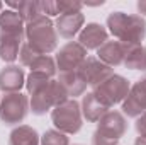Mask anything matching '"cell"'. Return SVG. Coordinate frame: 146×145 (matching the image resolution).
I'll use <instances>...</instances> for the list:
<instances>
[{"label": "cell", "instance_id": "1", "mask_svg": "<svg viewBox=\"0 0 146 145\" xmlns=\"http://www.w3.org/2000/svg\"><path fill=\"white\" fill-rule=\"evenodd\" d=\"M107 28L117 41L129 46L141 44L146 38V21L138 14L110 12L107 15Z\"/></svg>", "mask_w": 146, "mask_h": 145}, {"label": "cell", "instance_id": "2", "mask_svg": "<svg viewBox=\"0 0 146 145\" xmlns=\"http://www.w3.org/2000/svg\"><path fill=\"white\" fill-rule=\"evenodd\" d=\"M26 39L27 44L36 50L39 55H49L58 48V33L54 29V22L41 15L26 24Z\"/></svg>", "mask_w": 146, "mask_h": 145}, {"label": "cell", "instance_id": "3", "mask_svg": "<svg viewBox=\"0 0 146 145\" xmlns=\"http://www.w3.org/2000/svg\"><path fill=\"white\" fill-rule=\"evenodd\" d=\"M127 132V119L121 111H107L92 135V145H117Z\"/></svg>", "mask_w": 146, "mask_h": 145}, {"label": "cell", "instance_id": "4", "mask_svg": "<svg viewBox=\"0 0 146 145\" xmlns=\"http://www.w3.org/2000/svg\"><path fill=\"white\" fill-rule=\"evenodd\" d=\"M51 121L54 125V130L65 133V135H75L82 130L83 116L82 109L76 99H66L60 106L53 108L51 111Z\"/></svg>", "mask_w": 146, "mask_h": 145}, {"label": "cell", "instance_id": "5", "mask_svg": "<svg viewBox=\"0 0 146 145\" xmlns=\"http://www.w3.org/2000/svg\"><path fill=\"white\" fill-rule=\"evenodd\" d=\"M66 99H70V96L66 94L65 87L56 79H51L44 87L31 94V111L33 114L41 116L46 114L48 111H53V108L60 106Z\"/></svg>", "mask_w": 146, "mask_h": 145}, {"label": "cell", "instance_id": "6", "mask_svg": "<svg viewBox=\"0 0 146 145\" xmlns=\"http://www.w3.org/2000/svg\"><path fill=\"white\" fill-rule=\"evenodd\" d=\"M131 89V84L126 77L112 73L109 79H106L102 84H99L97 87H94V94L95 97L107 108H112L119 103H124V99L127 97Z\"/></svg>", "mask_w": 146, "mask_h": 145}, {"label": "cell", "instance_id": "7", "mask_svg": "<svg viewBox=\"0 0 146 145\" xmlns=\"http://www.w3.org/2000/svg\"><path fill=\"white\" fill-rule=\"evenodd\" d=\"M31 111V101L22 92L5 94L0 101V121L7 126L19 125Z\"/></svg>", "mask_w": 146, "mask_h": 145}, {"label": "cell", "instance_id": "8", "mask_svg": "<svg viewBox=\"0 0 146 145\" xmlns=\"http://www.w3.org/2000/svg\"><path fill=\"white\" fill-rule=\"evenodd\" d=\"M88 56L87 50L78 43V41H68L65 46H61L56 53V68L60 73L65 72H73L78 70V67L83 63V60Z\"/></svg>", "mask_w": 146, "mask_h": 145}, {"label": "cell", "instance_id": "9", "mask_svg": "<svg viewBox=\"0 0 146 145\" xmlns=\"http://www.w3.org/2000/svg\"><path fill=\"white\" fill-rule=\"evenodd\" d=\"M146 111V75L138 79L131 89L127 97L122 103V114L127 118H138Z\"/></svg>", "mask_w": 146, "mask_h": 145}, {"label": "cell", "instance_id": "10", "mask_svg": "<svg viewBox=\"0 0 146 145\" xmlns=\"http://www.w3.org/2000/svg\"><path fill=\"white\" fill-rule=\"evenodd\" d=\"M78 73L87 82V85L97 87L106 79H109L110 75L114 73V70H112V67L102 63L97 56H87L83 60V63L78 67Z\"/></svg>", "mask_w": 146, "mask_h": 145}, {"label": "cell", "instance_id": "11", "mask_svg": "<svg viewBox=\"0 0 146 145\" xmlns=\"http://www.w3.org/2000/svg\"><path fill=\"white\" fill-rule=\"evenodd\" d=\"M24 38L26 33H9L0 29V60L5 63H14L19 58Z\"/></svg>", "mask_w": 146, "mask_h": 145}, {"label": "cell", "instance_id": "12", "mask_svg": "<svg viewBox=\"0 0 146 145\" xmlns=\"http://www.w3.org/2000/svg\"><path fill=\"white\" fill-rule=\"evenodd\" d=\"M109 41V31L99 22H88L78 34V43L88 50H99L104 43Z\"/></svg>", "mask_w": 146, "mask_h": 145}, {"label": "cell", "instance_id": "13", "mask_svg": "<svg viewBox=\"0 0 146 145\" xmlns=\"http://www.w3.org/2000/svg\"><path fill=\"white\" fill-rule=\"evenodd\" d=\"M24 85H26V73L22 67L9 65L0 70V91L3 94L21 92Z\"/></svg>", "mask_w": 146, "mask_h": 145}, {"label": "cell", "instance_id": "14", "mask_svg": "<svg viewBox=\"0 0 146 145\" xmlns=\"http://www.w3.org/2000/svg\"><path fill=\"white\" fill-rule=\"evenodd\" d=\"M127 46L129 44H124L117 39H112L104 43L99 50H97V58L109 65V67H119L124 63V58H126V51H127Z\"/></svg>", "mask_w": 146, "mask_h": 145}, {"label": "cell", "instance_id": "15", "mask_svg": "<svg viewBox=\"0 0 146 145\" xmlns=\"http://www.w3.org/2000/svg\"><path fill=\"white\" fill-rule=\"evenodd\" d=\"M83 24H85V15L82 12L63 14L56 19L54 29H56L58 36L65 38V39H73L76 34H80V31L83 29Z\"/></svg>", "mask_w": 146, "mask_h": 145}, {"label": "cell", "instance_id": "16", "mask_svg": "<svg viewBox=\"0 0 146 145\" xmlns=\"http://www.w3.org/2000/svg\"><path fill=\"white\" fill-rule=\"evenodd\" d=\"M80 109H82V116L88 121V123H99L100 118L110 111L107 106H104L94 92H87L83 97H82V103H80Z\"/></svg>", "mask_w": 146, "mask_h": 145}, {"label": "cell", "instance_id": "17", "mask_svg": "<svg viewBox=\"0 0 146 145\" xmlns=\"http://www.w3.org/2000/svg\"><path fill=\"white\" fill-rule=\"evenodd\" d=\"M58 82L65 87V91H66V94L70 96V99H75L76 96H82V94L87 91V82L82 79V75L78 73V70L60 73Z\"/></svg>", "mask_w": 146, "mask_h": 145}, {"label": "cell", "instance_id": "18", "mask_svg": "<svg viewBox=\"0 0 146 145\" xmlns=\"http://www.w3.org/2000/svg\"><path fill=\"white\" fill-rule=\"evenodd\" d=\"M39 144H41L39 133L29 125H19L9 135V145H39Z\"/></svg>", "mask_w": 146, "mask_h": 145}, {"label": "cell", "instance_id": "19", "mask_svg": "<svg viewBox=\"0 0 146 145\" xmlns=\"http://www.w3.org/2000/svg\"><path fill=\"white\" fill-rule=\"evenodd\" d=\"M7 5L10 7V10L14 9V10H15V12H17V14H19V15L22 17V21H24L26 24L42 15V12H41V5H39V2H37V0L7 2Z\"/></svg>", "mask_w": 146, "mask_h": 145}, {"label": "cell", "instance_id": "20", "mask_svg": "<svg viewBox=\"0 0 146 145\" xmlns=\"http://www.w3.org/2000/svg\"><path fill=\"white\" fill-rule=\"evenodd\" d=\"M122 65L126 68H129V70L146 72V46H143V44L127 46L126 58H124V63Z\"/></svg>", "mask_w": 146, "mask_h": 145}, {"label": "cell", "instance_id": "21", "mask_svg": "<svg viewBox=\"0 0 146 145\" xmlns=\"http://www.w3.org/2000/svg\"><path fill=\"white\" fill-rule=\"evenodd\" d=\"M0 29L9 33H26V22L15 10H2L0 12Z\"/></svg>", "mask_w": 146, "mask_h": 145}, {"label": "cell", "instance_id": "22", "mask_svg": "<svg viewBox=\"0 0 146 145\" xmlns=\"http://www.w3.org/2000/svg\"><path fill=\"white\" fill-rule=\"evenodd\" d=\"M29 68H31V72L42 73V75H46V77H49V79H53V77L56 75V72H58L56 62H54V58L49 56V55H41V56H37L36 62H34Z\"/></svg>", "mask_w": 146, "mask_h": 145}, {"label": "cell", "instance_id": "23", "mask_svg": "<svg viewBox=\"0 0 146 145\" xmlns=\"http://www.w3.org/2000/svg\"><path fill=\"white\" fill-rule=\"evenodd\" d=\"M39 145H70V140H68V135H65L58 130H48L41 137Z\"/></svg>", "mask_w": 146, "mask_h": 145}, {"label": "cell", "instance_id": "24", "mask_svg": "<svg viewBox=\"0 0 146 145\" xmlns=\"http://www.w3.org/2000/svg\"><path fill=\"white\" fill-rule=\"evenodd\" d=\"M51 79L42 75V73H36V72H31L27 77H26V89L29 94H34L36 91H39L41 87H44Z\"/></svg>", "mask_w": 146, "mask_h": 145}, {"label": "cell", "instance_id": "25", "mask_svg": "<svg viewBox=\"0 0 146 145\" xmlns=\"http://www.w3.org/2000/svg\"><path fill=\"white\" fill-rule=\"evenodd\" d=\"M37 56H41L36 50H33L27 43H24L21 46V51H19V62H21V67H31L34 62H36Z\"/></svg>", "mask_w": 146, "mask_h": 145}, {"label": "cell", "instance_id": "26", "mask_svg": "<svg viewBox=\"0 0 146 145\" xmlns=\"http://www.w3.org/2000/svg\"><path fill=\"white\" fill-rule=\"evenodd\" d=\"M56 2H58L60 15H63V14H76V12H82V9H83L82 2H73V0H56Z\"/></svg>", "mask_w": 146, "mask_h": 145}, {"label": "cell", "instance_id": "27", "mask_svg": "<svg viewBox=\"0 0 146 145\" xmlns=\"http://www.w3.org/2000/svg\"><path fill=\"white\" fill-rule=\"evenodd\" d=\"M41 5V12L46 17H60V10H58V2L56 0H42L39 2Z\"/></svg>", "mask_w": 146, "mask_h": 145}, {"label": "cell", "instance_id": "28", "mask_svg": "<svg viewBox=\"0 0 146 145\" xmlns=\"http://www.w3.org/2000/svg\"><path fill=\"white\" fill-rule=\"evenodd\" d=\"M134 128H136V132H138V135H139V137H146V111L141 114V116H138V118H136Z\"/></svg>", "mask_w": 146, "mask_h": 145}, {"label": "cell", "instance_id": "29", "mask_svg": "<svg viewBox=\"0 0 146 145\" xmlns=\"http://www.w3.org/2000/svg\"><path fill=\"white\" fill-rule=\"evenodd\" d=\"M136 9H138V12L141 14V17L146 15V0H139V2L136 3Z\"/></svg>", "mask_w": 146, "mask_h": 145}, {"label": "cell", "instance_id": "30", "mask_svg": "<svg viewBox=\"0 0 146 145\" xmlns=\"http://www.w3.org/2000/svg\"><path fill=\"white\" fill-rule=\"evenodd\" d=\"M134 145H146V137H138L134 140Z\"/></svg>", "mask_w": 146, "mask_h": 145}, {"label": "cell", "instance_id": "31", "mask_svg": "<svg viewBox=\"0 0 146 145\" xmlns=\"http://www.w3.org/2000/svg\"><path fill=\"white\" fill-rule=\"evenodd\" d=\"M2 7H3V3H2V2H0V12H2Z\"/></svg>", "mask_w": 146, "mask_h": 145}, {"label": "cell", "instance_id": "32", "mask_svg": "<svg viewBox=\"0 0 146 145\" xmlns=\"http://www.w3.org/2000/svg\"><path fill=\"white\" fill-rule=\"evenodd\" d=\"M75 145H80V144H75Z\"/></svg>", "mask_w": 146, "mask_h": 145}]
</instances>
